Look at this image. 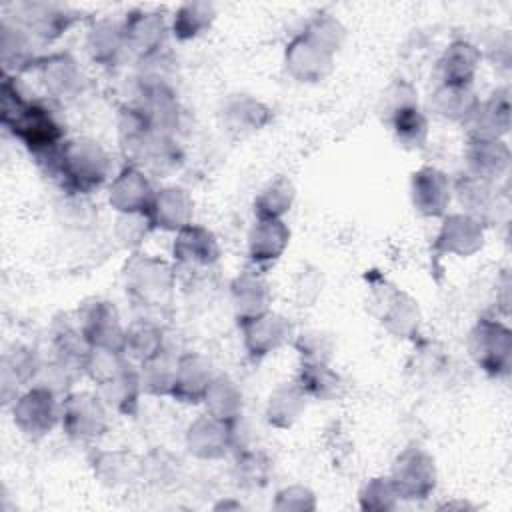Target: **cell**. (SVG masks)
<instances>
[{"instance_id":"obj_1","label":"cell","mask_w":512,"mask_h":512,"mask_svg":"<svg viewBox=\"0 0 512 512\" xmlns=\"http://www.w3.org/2000/svg\"><path fill=\"white\" fill-rule=\"evenodd\" d=\"M344 38L346 30L336 16L328 12L312 16L284 50L286 72L294 80L306 84L324 80L334 68V60Z\"/></svg>"},{"instance_id":"obj_2","label":"cell","mask_w":512,"mask_h":512,"mask_svg":"<svg viewBox=\"0 0 512 512\" xmlns=\"http://www.w3.org/2000/svg\"><path fill=\"white\" fill-rule=\"evenodd\" d=\"M2 126L36 156H52L64 142V128L40 102L26 98L16 76L2 78Z\"/></svg>"},{"instance_id":"obj_3","label":"cell","mask_w":512,"mask_h":512,"mask_svg":"<svg viewBox=\"0 0 512 512\" xmlns=\"http://www.w3.org/2000/svg\"><path fill=\"white\" fill-rule=\"evenodd\" d=\"M54 176L72 194H90L110 176L106 150L90 138H68L48 156Z\"/></svg>"},{"instance_id":"obj_4","label":"cell","mask_w":512,"mask_h":512,"mask_svg":"<svg viewBox=\"0 0 512 512\" xmlns=\"http://www.w3.org/2000/svg\"><path fill=\"white\" fill-rule=\"evenodd\" d=\"M468 354L492 378H506L512 368V330L496 318H480L468 332Z\"/></svg>"},{"instance_id":"obj_5","label":"cell","mask_w":512,"mask_h":512,"mask_svg":"<svg viewBox=\"0 0 512 512\" xmlns=\"http://www.w3.org/2000/svg\"><path fill=\"white\" fill-rule=\"evenodd\" d=\"M174 288V270L168 262L134 254L124 266V290L138 306H162Z\"/></svg>"},{"instance_id":"obj_6","label":"cell","mask_w":512,"mask_h":512,"mask_svg":"<svg viewBox=\"0 0 512 512\" xmlns=\"http://www.w3.org/2000/svg\"><path fill=\"white\" fill-rule=\"evenodd\" d=\"M108 412L98 392H68L60 400V428L72 440L92 442L108 430Z\"/></svg>"},{"instance_id":"obj_7","label":"cell","mask_w":512,"mask_h":512,"mask_svg":"<svg viewBox=\"0 0 512 512\" xmlns=\"http://www.w3.org/2000/svg\"><path fill=\"white\" fill-rule=\"evenodd\" d=\"M372 288V308L384 330L400 340L416 338L422 324L418 302L400 288L390 286L386 280H380V284Z\"/></svg>"},{"instance_id":"obj_8","label":"cell","mask_w":512,"mask_h":512,"mask_svg":"<svg viewBox=\"0 0 512 512\" xmlns=\"http://www.w3.org/2000/svg\"><path fill=\"white\" fill-rule=\"evenodd\" d=\"M390 478L400 500H426L436 490V460L424 448L408 446L394 458Z\"/></svg>"},{"instance_id":"obj_9","label":"cell","mask_w":512,"mask_h":512,"mask_svg":"<svg viewBox=\"0 0 512 512\" xmlns=\"http://www.w3.org/2000/svg\"><path fill=\"white\" fill-rule=\"evenodd\" d=\"M12 420L28 438H42L60 424V400L50 388L32 384L12 402Z\"/></svg>"},{"instance_id":"obj_10","label":"cell","mask_w":512,"mask_h":512,"mask_svg":"<svg viewBox=\"0 0 512 512\" xmlns=\"http://www.w3.org/2000/svg\"><path fill=\"white\" fill-rule=\"evenodd\" d=\"M12 20L34 36V40L52 42L74 26L78 14L58 2H18L14 4Z\"/></svg>"},{"instance_id":"obj_11","label":"cell","mask_w":512,"mask_h":512,"mask_svg":"<svg viewBox=\"0 0 512 512\" xmlns=\"http://www.w3.org/2000/svg\"><path fill=\"white\" fill-rule=\"evenodd\" d=\"M76 324L92 348H116L122 350L124 326L118 308L110 300L90 298L80 304L76 312Z\"/></svg>"},{"instance_id":"obj_12","label":"cell","mask_w":512,"mask_h":512,"mask_svg":"<svg viewBox=\"0 0 512 512\" xmlns=\"http://www.w3.org/2000/svg\"><path fill=\"white\" fill-rule=\"evenodd\" d=\"M484 246V224L470 214H444L434 238V252L458 258H470Z\"/></svg>"},{"instance_id":"obj_13","label":"cell","mask_w":512,"mask_h":512,"mask_svg":"<svg viewBox=\"0 0 512 512\" xmlns=\"http://www.w3.org/2000/svg\"><path fill=\"white\" fill-rule=\"evenodd\" d=\"M236 424L222 422L210 414L190 422L184 442L186 450L200 460H220L236 446Z\"/></svg>"},{"instance_id":"obj_14","label":"cell","mask_w":512,"mask_h":512,"mask_svg":"<svg viewBox=\"0 0 512 512\" xmlns=\"http://www.w3.org/2000/svg\"><path fill=\"white\" fill-rule=\"evenodd\" d=\"M34 70H38L46 94L58 102L74 100L84 88L82 68L68 52L40 56Z\"/></svg>"},{"instance_id":"obj_15","label":"cell","mask_w":512,"mask_h":512,"mask_svg":"<svg viewBox=\"0 0 512 512\" xmlns=\"http://www.w3.org/2000/svg\"><path fill=\"white\" fill-rule=\"evenodd\" d=\"M122 30L126 38V48L134 52L140 60L162 52L168 24L162 12L158 10H132L122 20Z\"/></svg>"},{"instance_id":"obj_16","label":"cell","mask_w":512,"mask_h":512,"mask_svg":"<svg viewBox=\"0 0 512 512\" xmlns=\"http://www.w3.org/2000/svg\"><path fill=\"white\" fill-rule=\"evenodd\" d=\"M410 200L420 216L442 218L452 200V184L442 170L422 166L410 178Z\"/></svg>"},{"instance_id":"obj_17","label":"cell","mask_w":512,"mask_h":512,"mask_svg":"<svg viewBox=\"0 0 512 512\" xmlns=\"http://www.w3.org/2000/svg\"><path fill=\"white\" fill-rule=\"evenodd\" d=\"M146 172L134 164L124 166L108 186V204L118 214H146L154 198Z\"/></svg>"},{"instance_id":"obj_18","label":"cell","mask_w":512,"mask_h":512,"mask_svg":"<svg viewBox=\"0 0 512 512\" xmlns=\"http://www.w3.org/2000/svg\"><path fill=\"white\" fill-rule=\"evenodd\" d=\"M238 326L242 332L244 350L252 360L266 358L268 354L284 346L292 336V324L288 322V318L270 310Z\"/></svg>"},{"instance_id":"obj_19","label":"cell","mask_w":512,"mask_h":512,"mask_svg":"<svg viewBox=\"0 0 512 512\" xmlns=\"http://www.w3.org/2000/svg\"><path fill=\"white\" fill-rule=\"evenodd\" d=\"M466 174L496 184L510 168V148L498 138H476L470 136L466 144Z\"/></svg>"},{"instance_id":"obj_20","label":"cell","mask_w":512,"mask_h":512,"mask_svg":"<svg viewBox=\"0 0 512 512\" xmlns=\"http://www.w3.org/2000/svg\"><path fill=\"white\" fill-rule=\"evenodd\" d=\"M194 202L190 194L180 186H164L154 192L150 208L146 210L152 230L178 232L192 224Z\"/></svg>"},{"instance_id":"obj_21","label":"cell","mask_w":512,"mask_h":512,"mask_svg":"<svg viewBox=\"0 0 512 512\" xmlns=\"http://www.w3.org/2000/svg\"><path fill=\"white\" fill-rule=\"evenodd\" d=\"M150 126L160 134H170L180 124V104L176 92L166 82H142L136 104Z\"/></svg>"},{"instance_id":"obj_22","label":"cell","mask_w":512,"mask_h":512,"mask_svg":"<svg viewBox=\"0 0 512 512\" xmlns=\"http://www.w3.org/2000/svg\"><path fill=\"white\" fill-rule=\"evenodd\" d=\"M230 300L236 322L244 324L270 310L272 292L258 272L244 270L230 282Z\"/></svg>"},{"instance_id":"obj_23","label":"cell","mask_w":512,"mask_h":512,"mask_svg":"<svg viewBox=\"0 0 512 512\" xmlns=\"http://www.w3.org/2000/svg\"><path fill=\"white\" fill-rule=\"evenodd\" d=\"M480 60L482 52L474 44L466 40L450 42L436 62L438 86H472Z\"/></svg>"},{"instance_id":"obj_24","label":"cell","mask_w":512,"mask_h":512,"mask_svg":"<svg viewBox=\"0 0 512 512\" xmlns=\"http://www.w3.org/2000/svg\"><path fill=\"white\" fill-rule=\"evenodd\" d=\"M172 256L178 264L188 268H210L220 258V246L208 228L200 224H188L176 232L172 242Z\"/></svg>"},{"instance_id":"obj_25","label":"cell","mask_w":512,"mask_h":512,"mask_svg":"<svg viewBox=\"0 0 512 512\" xmlns=\"http://www.w3.org/2000/svg\"><path fill=\"white\" fill-rule=\"evenodd\" d=\"M212 364L198 352H186L178 356L176 376L170 396L182 404H198L214 378Z\"/></svg>"},{"instance_id":"obj_26","label":"cell","mask_w":512,"mask_h":512,"mask_svg":"<svg viewBox=\"0 0 512 512\" xmlns=\"http://www.w3.org/2000/svg\"><path fill=\"white\" fill-rule=\"evenodd\" d=\"M220 120L228 132L246 136L264 130L272 120V110L250 94H232L222 102Z\"/></svg>"},{"instance_id":"obj_27","label":"cell","mask_w":512,"mask_h":512,"mask_svg":"<svg viewBox=\"0 0 512 512\" xmlns=\"http://www.w3.org/2000/svg\"><path fill=\"white\" fill-rule=\"evenodd\" d=\"M248 260L256 268H268L290 244V228L284 220H254L248 230Z\"/></svg>"},{"instance_id":"obj_28","label":"cell","mask_w":512,"mask_h":512,"mask_svg":"<svg viewBox=\"0 0 512 512\" xmlns=\"http://www.w3.org/2000/svg\"><path fill=\"white\" fill-rule=\"evenodd\" d=\"M42 358L36 350L28 346H14L4 352L0 364V378H2V398L4 402H14L20 388L32 386L40 374Z\"/></svg>"},{"instance_id":"obj_29","label":"cell","mask_w":512,"mask_h":512,"mask_svg":"<svg viewBox=\"0 0 512 512\" xmlns=\"http://www.w3.org/2000/svg\"><path fill=\"white\" fill-rule=\"evenodd\" d=\"M98 394L108 406V410L120 414V416H134L140 404L142 396V382H140V370L134 366V362H128L124 368H120L114 376L106 378L104 382L96 384Z\"/></svg>"},{"instance_id":"obj_30","label":"cell","mask_w":512,"mask_h":512,"mask_svg":"<svg viewBox=\"0 0 512 512\" xmlns=\"http://www.w3.org/2000/svg\"><path fill=\"white\" fill-rule=\"evenodd\" d=\"M0 56L6 76L32 70L40 58L34 54V36H30L14 20L6 18L0 24Z\"/></svg>"},{"instance_id":"obj_31","label":"cell","mask_w":512,"mask_h":512,"mask_svg":"<svg viewBox=\"0 0 512 512\" xmlns=\"http://www.w3.org/2000/svg\"><path fill=\"white\" fill-rule=\"evenodd\" d=\"M468 124L470 136L502 140L510 130V90L498 88L484 102H478Z\"/></svg>"},{"instance_id":"obj_32","label":"cell","mask_w":512,"mask_h":512,"mask_svg":"<svg viewBox=\"0 0 512 512\" xmlns=\"http://www.w3.org/2000/svg\"><path fill=\"white\" fill-rule=\"evenodd\" d=\"M92 346L80 332L76 320H58L52 330V360L72 370L74 374H84Z\"/></svg>"},{"instance_id":"obj_33","label":"cell","mask_w":512,"mask_h":512,"mask_svg":"<svg viewBox=\"0 0 512 512\" xmlns=\"http://www.w3.org/2000/svg\"><path fill=\"white\" fill-rule=\"evenodd\" d=\"M90 466L98 482L106 486H124L142 476V460L128 450H96Z\"/></svg>"},{"instance_id":"obj_34","label":"cell","mask_w":512,"mask_h":512,"mask_svg":"<svg viewBox=\"0 0 512 512\" xmlns=\"http://www.w3.org/2000/svg\"><path fill=\"white\" fill-rule=\"evenodd\" d=\"M306 404H308V398L300 390V386L296 382H284L276 386L268 396L266 410H264L266 422L272 428L288 430L300 420V416L306 410Z\"/></svg>"},{"instance_id":"obj_35","label":"cell","mask_w":512,"mask_h":512,"mask_svg":"<svg viewBox=\"0 0 512 512\" xmlns=\"http://www.w3.org/2000/svg\"><path fill=\"white\" fill-rule=\"evenodd\" d=\"M294 382L310 400H336L342 394V376L330 366V362L300 360Z\"/></svg>"},{"instance_id":"obj_36","label":"cell","mask_w":512,"mask_h":512,"mask_svg":"<svg viewBox=\"0 0 512 512\" xmlns=\"http://www.w3.org/2000/svg\"><path fill=\"white\" fill-rule=\"evenodd\" d=\"M86 50L90 58L100 66L118 64L122 52L128 50L122 22H114L110 18L94 22L86 36Z\"/></svg>"},{"instance_id":"obj_37","label":"cell","mask_w":512,"mask_h":512,"mask_svg":"<svg viewBox=\"0 0 512 512\" xmlns=\"http://www.w3.org/2000/svg\"><path fill=\"white\" fill-rule=\"evenodd\" d=\"M202 404L206 406V414L236 424L244 410V396L240 386L226 374H216L204 394Z\"/></svg>"},{"instance_id":"obj_38","label":"cell","mask_w":512,"mask_h":512,"mask_svg":"<svg viewBox=\"0 0 512 512\" xmlns=\"http://www.w3.org/2000/svg\"><path fill=\"white\" fill-rule=\"evenodd\" d=\"M452 192L456 194V200L462 206L464 214L474 216L482 224L488 222L492 210L496 208L494 184L478 180L470 174H464L454 182Z\"/></svg>"},{"instance_id":"obj_39","label":"cell","mask_w":512,"mask_h":512,"mask_svg":"<svg viewBox=\"0 0 512 512\" xmlns=\"http://www.w3.org/2000/svg\"><path fill=\"white\" fill-rule=\"evenodd\" d=\"M478 102L472 86H436L430 96L432 110L450 122H468L476 112Z\"/></svg>"},{"instance_id":"obj_40","label":"cell","mask_w":512,"mask_h":512,"mask_svg":"<svg viewBox=\"0 0 512 512\" xmlns=\"http://www.w3.org/2000/svg\"><path fill=\"white\" fill-rule=\"evenodd\" d=\"M216 20V8L212 2H204V0H190L184 2L176 8L174 16H172V24L170 30L172 34L182 40H194L198 36H202L204 32H208L212 28Z\"/></svg>"},{"instance_id":"obj_41","label":"cell","mask_w":512,"mask_h":512,"mask_svg":"<svg viewBox=\"0 0 512 512\" xmlns=\"http://www.w3.org/2000/svg\"><path fill=\"white\" fill-rule=\"evenodd\" d=\"M164 348V332L152 320H134L124 330L122 352L128 360L142 364Z\"/></svg>"},{"instance_id":"obj_42","label":"cell","mask_w":512,"mask_h":512,"mask_svg":"<svg viewBox=\"0 0 512 512\" xmlns=\"http://www.w3.org/2000/svg\"><path fill=\"white\" fill-rule=\"evenodd\" d=\"M296 198V188L286 176L270 180L254 198L252 210L258 220H282L290 212Z\"/></svg>"},{"instance_id":"obj_43","label":"cell","mask_w":512,"mask_h":512,"mask_svg":"<svg viewBox=\"0 0 512 512\" xmlns=\"http://www.w3.org/2000/svg\"><path fill=\"white\" fill-rule=\"evenodd\" d=\"M176 364H178V356H174L166 348H162L152 358L144 360L138 366L142 390L150 396H170L174 376H176Z\"/></svg>"},{"instance_id":"obj_44","label":"cell","mask_w":512,"mask_h":512,"mask_svg":"<svg viewBox=\"0 0 512 512\" xmlns=\"http://www.w3.org/2000/svg\"><path fill=\"white\" fill-rule=\"evenodd\" d=\"M384 122L390 124L394 138L406 148H422L428 140V120L418 104L396 110Z\"/></svg>"},{"instance_id":"obj_45","label":"cell","mask_w":512,"mask_h":512,"mask_svg":"<svg viewBox=\"0 0 512 512\" xmlns=\"http://www.w3.org/2000/svg\"><path fill=\"white\" fill-rule=\"evenodd\" d=\"M232 474L242 488H264L272 476V460L262 450H242L236 454Z\"/></svg>"},{"instance_id":"obj_46","label":"cell","mask_w":512,"mask_h":512,"mask_svg":"<svg viewBox=\"0 0 512 512\" xmlns=\"http://www.w3.org/2000/svg\"><path fill=\"white\" fill-rule=\"evenodd\" d=\"M358 504L362 510L388 512L396 510L400 504V494L390 476L370 478L358 492Z\"/></svg>"},{"instance_id":"obj_47","label":"cell","mask_w":512,"mask_h":512,"mask_svg":"<svg viewBox=\"0 0 512 512\" xmlns=\"http://www.w3.org/2000/svg\"><path fill=\"white\" fill-rule=\"evenodd\" d=\"M294 348L300 360L330 362L334 354V338L324 330H306L294 338Z\"/></svg>"},{"instance_id":"obj_48","label":"cell","mask_w":512,"mask_h":512,"mask_svg":"<svg viewBox=\"0 0 512 512\" xmlns=\"http://www.w3.org/2000/svg\"><path fill=\"white\" fill-rule=\"evenodd\" d=\"M128 362H132V360H128L122 350H116V348H92L84 374H88L96 384H100L106 378L114 376Z\"/></svg>"},{"instance_id":"obj_49","label":"cell","mask_w":512,"mask_h":512,"mask_svg":"<svg viewBox=\"0 0 512 512\" xmlns=\"http://www.w3.org/2000/svg\"><path fill=\"white\" fill-rule=\"evenodd\" d=\"M418 104V94H416V88L408 82V80H394L384 92H382V98H380V116L382 120H386L390 114H394L396 110L400 108H406V106H414Z\"/></svg>"},{"instance_id":"obj_50","label":"cell","mask_w":512,"mask_h":512,"mask_svg":"<svg viewBox=\"0 0 512 512\" xmlns=\"http://www.w3.org/2000/svg\"><path fill=\"white\" fill-rule=\"evenodd\" d=\"M272 508L280 512H310L316 510V496L306 486H286L276 492Z\"/></svg>"},{"instance_id":"obj_51","label":"cell","mask_w":512,"mask_h":512,"mask_svg":"<svg viewBox=\"0 0 512 512\" xmlns=\"http://www.w3.org/2000/svg\"><path fill=\"white\" fill-rule=\"evenodd\" d=\"M150 230H152V226H150L146 214H120L118 236L124 246L140 244Z\"/></svg>"}]
</instances>
